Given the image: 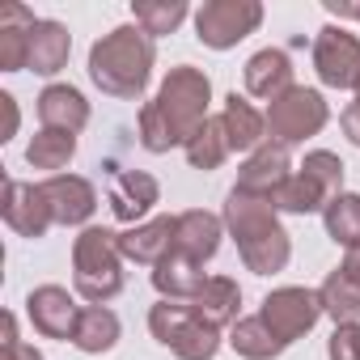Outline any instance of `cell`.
Masks as SVG:
<instances>
[{"mask_svg":"<svg viewBox=\"0 0 360 360\" xmlns=\"http://www.w3.org/2000/svg\"><path fill=\"white\" fill-rule=\"evenodd\" d=\"M208 102H212V81L200 68H191V64L169 68L157 98L144 102V110H140V144L148 153H169L178 144L187 148V140L212 119Z\"/></svg>","mask_w":360,"mask_h":360,"instance_id":"cell-1","label":"cell"},{"mask_svg":"<svg viewBox=\"0 0 360 360\" xmlns=\"http://www.w3.org/2000/svg\"><path fill=\"white\" fill-rule=\"evenodd\" d=\"M225 225L238 242V255L242 263L255 271V276H276L288 267L292 259V242L276 217V204L263 200V195H246V191H229L225 200Z\"/></svg>","mask_w":360,"mask_h":360,"instance_id":"cell-2","label":"cell"},{"mask_svg":"<svg viewBox=\"0 0 360 360\" xmlns=\"http://www.w3.org/2000/svg\"><path fill=\"white\" fill-rule=\"evenodd\" d=\"M153 39L140 26H119L89 47V81L110 98H140L153 77Z\"/></svg>","mask_w":360,"mask_h":360,"instance_id":"cell-3","label":"cell"},{"mask_svg":"<svg viewBox=\"0 0 360 360\" xmlns=\"http://www.w3.org/2000/svg\"><path fill=\"white\" fill-rule=\"evenodd\" d=\"M72 284L89 305H106L110 297L123 292V250L119 233L89 225L72 242Z\"/></svg>","mask_w":360,"mask_h":360,"instance_id":"cell-4","label":"cell"},{"mask_svg":"<svg viewBox=\"0 0 360 360\" xmlns=\"http://www.w3.org/2000/svg\"><path fill=\"white\" fill-rule=\"evenodd\" d=\"M148 330L178 360H212L221 352V330L208 326L191 309V301H157L148 309Z\"/></svg>","mask_w":360,"mask_h":360,"instance_id":"cell-5","label":"cell"},{"mask_svg":"<svg viewBox=\"0 0 360 360\" xmlns=\"http://www.w3.org/2000/svg\"><path fill=\"white\" fill-rule=\"evenodd\" d=\"M330 110H326V98L318 89H305V85H292L284 89L276 102H267V131L276 144H301L309 136H318L326 127Z\"/></svg>","mask_w":360,"mask_h":360,"instance_id":"cell-6","label":"cell"},{"mask_svg":"<svg viewBox=\"0 0 360 360\" xmlns=\"http://www.w3.org/2000/svg\"><path fill=\"white\" fill-rule=\"evenodd\" d=\"M259 22H263L259 0H208L195 9V39L212 51H229L246 34H255Z\"/></svg>","mask_w":360,"mask_h":360,"instance_id":"cell-7","label":"cell"},{"mask_svg":"<svg viewBox=\"0 0 360 360\" xmlns=\"http://www.w3.org/2000/svg\"><path fill=\"white\" fill-rule=\"evenodd\" d=\"M259 318H263L284 343H292V339H301V335L314 330V322L322 318V301H318L314 288H297V284H288V288H276V292L263 297Z\"/></svg>","mask_w":360,"mask_h":360,"instance_id":"cell-8","label":"cell"},{"mask_svg":"<svg viewBox=\"0 0 360 360\" xmlns=\"http://www.w3.org/2000/svg\"><path fill=\"white\" fill-rule=\"evenodd\" d=\"M314 72L330 89H356L360 81V39L343 26H326L314 39Z\"/></svg>","mask_w":360,"mask_h":360,"instance_id":"cell-9","label":"cell"},{"mask_svg":"<svg viewBox=\"0 0 360 360\" xmlns=\"http://www.w3.org/2000/svg\"><path fill=\"white\" fill-rule=\"evenodd\" d=\"M0 212H5V225L18 233V238H43L56 217H51V204L43 195L39 183H18V178H9L5 183V200H0Z\"/></svg>","mask_w":360,"mask_h":360,"instance_id":"cell-10","label":"cell"},{"mask_svg":"<svg viewBox=\"0 0 360 360\" xmlns=\"http://www.w3.org/2000/svg\"><path fill=\"white\" fill-rule=\"evenodd\" d=\"M26 318L34 322V330L43 339H72L77 322H81V305L72 301L68 288L60 284H43L26 297Z\"/></svg>","mask_w":360,"mask_h":360,"instance_id":"cell-11","label":"cell"},{"mask_svg":"<svg viewBox=\"0 0 360 360\" xmlns=\"http://www.w3.org/2000/svg\"><path fill=\"white\" fill-rule=\"evenodd\" d=\"M292 174H297V169H292V161H288V148L276 144V140H267V144H259V148L242 161V169H238V191L271 200Z\"/></svg>","mask_w":360,"mask_h":360,"instance_id":"cell-12","label":"cell"},{"mask_svg":"<svg viewBox=\"0 0 360 360\" xmlns=\"http://www.w3.org/2000/svg\"><path fill=\"white\" fill-rule=\"evenodd\" d=\"M47 204H51V217L56 225H85L98 208V195L89 187V178L81 174H51L47 183H39Z\"/></svg>","mask_w":360,"mask_h":360,"instance_id":"cell-13","label":"cell"},{"mask_svg":"<svg viewBox=\"0 0 360 360\" xmlns=\"http://www.w3.org/2000/svg\"><path fill=\"white\" fill-rule=\"evenodd\" d=\"M157 200H161V187H157V178L144 174V169L119 174L115 187H110V212H115L123 225H144V217L153 212Z\"/></svg>","mask_w":360,"mask_h":360,"instance_id":"cell-14","label":"cell"},{"mask_svg":"<svg viewBox=\"0 0 360 360\" xmlns=\"http://www.w3.org/2000/svg\"><path fill=\"white\" fill-rule=\"evenodd\" d=\"M221 229L225 221L204 212V208H191V212H178V229H174V250L187 255L191 263H208L217 250H221Z\"/></svg>","mask_w":360,"mask_h":360,"instance_id":"cell-15","label":"cell"},{"mask_svg":"<svg viewBox=\"0 0 360 360\" xmlns=\"http://www.w3.org/2000/svg\"><path fill=\"white\" fill-rule=\"evenodd\" d=\"M174 229H178V217H153V221L131 225L127 233H119V250L131 263L157 267L165 255H174Z\"/></svg>","mask_w":360,"mask_h":360,"instance_id":"cell-16","label":"cell"},{"mask_svg":"<svg viewBox=\"0 0 360 360\" xmlns=\"http://www.w3.org/2000/svg\"><path fill=\"white\" fill-rule=\"evenodd\" d=\"M246 94L250 98H263V102H276L284 89H292V60L288 51L280 47H263L246 60Z\"/></svg>","mask_w":360,"mask_h":360,"instance_id":"cell-17","label":"cell"},{"mask_svg":"<svg viewBox=\"0 0 360 360\" xmlns=\"http://www.w3.org/2000/svg\"><path fill=\"white\" fill-rule=\"evenodd\" d=\"M221 127H225V140L233 153H255L259 144H267V115H259L238 89L221 106Z\"/></svg>","mask_w":360,"mask_h":360,"instance_id":"cell-18","label":"cell"},{"mask_svg":"<svg viewBox=\"0 0 360 360\" xmlns=\"http://www.w3.org/2000/svg\"><path fill=\"white\" fill-rule=\"evenodd\" d=\"M39 18L26 5H5L0 9V68L5 72H22L30 64V34H34Z\"/></svg>","mask_w":360,"mask_h":360,"instance_id":"cell-19","label":"cell"},{"mask_svg":"<svg viewBox=\"0 0 360 360\" xmlns=\"http://www.w3.org/2000/svg\"><path fill=\"white\" fill-rule=\"evenodd\" d=\"M39 119H43V127H56V131H72L77 136L89 123V102L72 85H47L39 94Z\"/></svg>","mask_w":360,"mask_h":360,"instance_id":"cell-20","label":"cell"},{"mask_svg":"<svg viewBox=\"0 0 360 360\" xmlns=\"http://www.w3.org/2000/svg\"><path fill=\"white\" fill-rule=\"evenodd\" d=\"M208 284V276L200 271V263H191L187 255H165L153 267V288L161 292V301H195L200 288Z\"/></svg>","mask_w":360,"mask_h":360,"instance_id":"cell-21","label":"cell"},{"mask_svg":"<svg viewBox=\"0 0 360 360\" xmlns=\"http://www.w3.org/2000/svg\"><path fill=\"white\" fill-rule=\"evenodd\" d=\"M68 51H72L68 26L39 18V26H34V34H30V64H26V68L39 72V77H56V72L68 64Z\"/></svg>","mask_w":360,"mask_h":360,"instance_id":"cell-22","label":"cell"},{"mask_svg":"<svg viewBox=\"0 0 360 360\" xmlns=\"http://www.w3.org/2000/svg\"><path fill=\"white\" fill-rule=\"evenodd\" d=\"M191 309H195L208 326H217V330L233 326V322H238V309H242V288H238V280H229V276H208V284L200 288V297L191 301Z\"/></svg>","mask_w":360,"mask_h":360,"instance_id":"cell-23","label":"cell"},{"mask_svg":"<svg viewBox=\"0 0 360 360\" xmlns=\"http://www.w3.org/2000/svg\"><path fill=\"white\" fill-rule=\"evenodd\" d=\"M229 347H233L238 356H246V360H276L288 343L255 314V318H238V322L229 326Z\"/></svg>","mask_w":360,"mask_h":360,"instance_id":"cell-24","label":"cell"},{"mask_svg":"<svg viewBox=\"0 0 360 360\" xmlns=\"http://www.w3.org/2000/svg\"><path fill=\"white\" fill-rule=\"evenodd\" d=\"M72 343H77L85 356H102V352H110V347L119 343V318H115L106 305H85Z\"/></svg>","mask_w":360,"mask_h":360,"instance_id":"cell-25","label":"cell"},{"mask_svg":"<svg viewBox=\"0 0 360 360\" xmlns=\"http://www.w3.org/2000/svg\"><path fill=\"white\" fill-rule=\"evenodd\" d=\"M318 301H322V314L335 318V326H347V322H360V284L339 267L322 280L318 288Z\"/></svg>","mask_w":360,"mask_h":360,"instance_id":"cell-26","label":"cell"},{"mask_svg":"<svg viewBox=\"0 0 360 360\" xmlns=\"http://www.w3.org/2000/svg\"><path fill=\"white\" fill-rule=\"evenodd\" d=\"M271 204H276V212H297V217H305V212H326L330 195L314 183V178H305V174L297 169L288 183L271 195Z\"/></svg>","mask_w":360,"mask_h":360,"instance_id":"cell-27","label":"cell"},{"mask_svg":"<svg viewBox=\"0 0 360 360\" xmlns=\"http://www.w3.org/2000/svg\"><path fill=\"white\" fill-rule=\"evenodd\" d=\"M77 153V136L72 131H56V127H43L30 144H26V161L34 169H64Z\"/></svg>","mask_w":360,"mask_h":360,"instance_id":"cell-28","label":"cell"},{"mask_svg":"<svg viewBox=\"0 0 360 360\" xmlns=\"http://www.w3.org/2000/svg\"><path fill=\"white\" fill-rule=\"evenodd\" d=\"M131 13H136V26H140L148 39L174 34L178 26L187 22V5H183V0H136Z\"/></svg>","mask_w":360,"mask_h":360,"instance_id":"cell-29","label":"cell"},{"mask_svg":"<svg viewBox=\"0 0 360 360\" xmlns=\"http://www.w3.org/2000/svg\"><path fill=\"white\" fill-rule=\"evenodd\" d=\"M229 153H233V148H229V140H225L221 115L208 119V123L187 140V161H191V169H221V161H225Z\"/></svg>","mask_w":360,"mask_h":360,"instance_id":"cell-30","label":"cell"},{"mask_svg":"<svg viewBox=\"0 0 360 360\" xmlns=\"http://www.w3.org/2000/svg\"><path fill=\"white\" fill-rule=\"evenodd\" d=\"M322 225H326V233L339 242V246H360V195H339V200H330L326 204V212H322Z\"/></svg>","mask_w":360,"mask_h":360,"instance_id":"cell-31","label":"cell"},{"mask_svg":"<svg viewBox=\"0 0 360 360\" xmlns=\"http://www.w3.org/2000/svg\"><path fill=\"white\" fill-rule=\"evenodd\" d=\"M301 174H305V178H314V183H318L330 200H339V195H343V161H339L335 153H326V148L305 153Z\"/></svg>","mask_w":360,"mask_h":360,"instance_id":"cell-32","label":"cell"},{"mask_svg":"<svg viewBox=\"0 0 360 360\" xmlns=\"http://www.w3.org/2000/svg\"><path fill=\"white\" fill-rule=\"evenodd\" d=\"M326 356L330 360H360V322L335 326V335L326 343Z\"/></svg>","mask_w":360,"mask_h":360,"instance_id":"cell-33","label":"cell"},{"mask_svg":"<svg viewBox=\"0 0 360 360\" xmlns=\"http://www.w3.org/2000/svg\"><path fill=\"white\" fill-rule=\"evenodd\" d=\"M0 110H5V127H0V140H9L13 131H18V98L13 94H0Z\"/></svg>","mask_w":360,"mask_h":360,"instance_id":"cell-34","label":"cell"},{"mask_svg":"<svg viewBox=\"0 0 360 360\" xmlns=\"http://www.w3.org/2000/svg\"><path fill=\"white\" fill-rule=\"evenodd\" d=\"M0 360H43V352H39V347H30V343H5Z\"/></svg>","mask_w":360,"mask_h":360,"instance_id":"cell-35","label":"cell"},{"mask_svg":"<svg viewBox=\"0 0 360 360\" xmlns=\"http://www.w3.org/2000/svg\"><path fill=\"white\" fill-rule=\"evenodd\" d=\"M343 131H347V140L360 148V102H352V106L343 110Z\"/></svg>","mask_w":360,"mask_h":360,"instance_id":"cell-36","label":"cell"},{"mask_svg":"<svg viewBox=\"0 0 360 360\" xmlns=\"http://www.w3.org/2000/svg\"><path fill=\"white\" fill-rule=\"evenodd\" d=\"M343 271H347V276L360 284V246H352V250H347V259H343Z\"/></svg>","mask_w":360,"mask_h":360,"instance_id":"cell-37","label":"cell"},{"mask_svg":"<svg viewBox=\"0 0 360 360\" xmlns=\"http://www.w3.org/2000/svg\"><path fill=\"white\" fill-rule=\"evenodd\" d=\"M326 9H330L335 18H356V22H360V5H339V0H326Z\"/></svg>","mask_w":360,"mask_h":360,"instance_id":"cell-38","label":"cell"},{"mask_svg":"<svg viewBox=\"0 0 360 360\" xmlns=\"http://www.w3.org/2000/svg\"><path fill=\"white\" fill-rule=\"evenodd\" d=\"M356 102H360V81H356Z\"/></svg>","mask_w":360,"mask_h":360,"instance_id":"cell-39","label":"cell"}]
</instances>
